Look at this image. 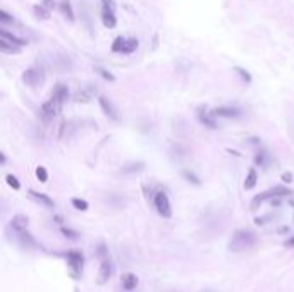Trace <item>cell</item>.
Returning a JSON list of instances; mask_svg holds the SVG:
<instances>
[{
	"label": "cell",
	"mask_w": 294,
	"mask_h": 292,
	"mask_svg": "<svg viewBox=\"0 0 294 292\" xmlns=\"http://www.w3.org/2000/svg\"><path fill=\"white\" fill-rule=\"evenodd\" d=\"M74 292H79V289H74Z\"/></svg>",
	"instance_id": "obj_38"
},
{
	"label": "cell",
	"mask_w": 294,
	"mask_h": 292,
	"mask_svg": "<svg viewBox=\"0 0 294 292\" xmlns=\"http://www.w3.org/2000/svg\"><path fill=\"white\" fill-rule=\"evenodd\" d=\"M28 225H29V219L26 215H14L12 219H10V224H9V231H14V232H22V231H28Z\"/></svg>",
	"instance_id": "obj_12"
},
{
	"label": "cell",
	"mask_w": 294,
	"mask_h": 292,
	"mask_svg": "<svg viewBox=\"0 0 294 292\" xmlns=\"http://www.w3.org/2000/svg\"><path fill=\"white\" fill-rule=\"evenodd\" d=\"M153 205H155V208H157L158 215H162L164 219H170V217H172V206H170L169 196L164 193V191H158V193H155Z\"/></svg>",
	"instance_id": "obj_4"
},
{
	"label": "cell",
	"mask_w": 294,
	"mask_h": 292,
	"mask_svg": "<svg viewBox=\"0 0 294 292\" xmlns=\"http://www.w3.org/2000/svg\"><path fill=\"white\" fill-rule=\"evenodd\" d=\"M59 9H60V12L69 19V21H71V22L74 21V10H72L71 0H60Z\"/></svg>",
	"instance_id": "obj_17"
},
{
	"label": "cell",
	"mask_w": 294,
	"mask_h": 292,
	"mask_svg": "<svg viewBox=\"0 0 294 292\" xmlns=\"http://www.w3.org/2000/svg\"><path fill=\"white\" fill-rule=\"evenodd\" d=\"M60 256H64L67 260V267H69V275L74 280H79L84 270V256L79 251H65L60 253Z\"/></svg>",
	"instance_id": "obj_2"
},
{
	"label": "cell",
	"mask_w": 294,
	"mask_h": 292,
	"mask_svg": "<svg viewBox=\"0 0 294 292\" xmlns=\"http://www.w3.org/2000/svg\"><path fill=\"white\" fill-rule=\"evenodd\" d=\"M138 284H139V279H138L136 274H133V272H126V274L121 275V286H122V291L133 292V291L138 287Z\"/></svg>",
	"instance_id": "obj_11"
},
{
	"label": "cell",
	"mask_w": 294,
	"mask_h": 292,
	"mask_svg": "<svg viewBox=\"0 0 294 292\" xmlns=\"http://www.w3.org/2000/svg\"><path fill=\"white\" fill-rule=\"evenodd\" d=\"M103 2V10H110V12H114L115 10V2L114 0H102Z\"/></svg>",
	"instance_id": "obj_32"
},
{
	"label": "cell",
	"mask_w": 294,
	"mask_h": 292,
	"mask_svg": "<svg viewBox=\"0 0 294 292\" xmlns=\"http://www.w3.org/2000/svg\"><path fill=\"white\" fill-rule=\"evenodd\" d=\"M107 203L114 205L115 208H121V205H122V200L117 196V194H112V196H108V198H107Z\"/></svg>",
	"instance_id": "obj_30"
},
{
	"label": "cell",
	"mask_w": 294,
	"mask_h": 292,
	"mask_svg": "<svg viewBox=\"0 0 294 292\" xmlns=\"http://www.w3.org/2000/svg\"><path fill=\"white\" fill-rule=\"evenodd\" d=\"M0 38H2V40H5V41H9V43L15 45V46H24L26 45V41L22 40V38H17L15 34L9 33V31H5L2 28H0Z\"/></svg>",
	"instance_id": "obj_15"
},
{
	"label": "cell",
	"mask_w": 294,
	"mask_h": 292,
	"mask_svg": "<svg viewBox=\"0 0 294 292\" xmlns=\"http://www.w3.org/2000/svg\"><path fill=\"white\" fill-rule=\"evenodd\" d=\"M7 162V158H5V155L2 153V151H0V165H3V163Z\"/></svg>",
	"instance_id": "obj_36"
},
{
	"label": "cell",
	"mask_w": 294,
	"mask_h": 292,
	"mask_svg": "<svg viewBox=\"0 0 294 292\" xmlns=\"http://www.w3.org/2000/svg\"><path fill=\"white\" fill-rule=\"evenodd\" d=\"M60 234L69 241H79V237H81L79 232L72 231V229H69V227H60Z\"/></svg>",
	"instance_id": "obj_24"
},
{
	"label": "cell",
	"mask_w": 294,
	"mask_h": 292,
	"mask_svg": "<svg viewBox=\"0 0 294 292\" xmlns=\"http://www.w3.org/2000/svg\"><path fill=\"white\" fill-rule=\"evenodd\" d=\"M112 274H114V265H112L110 260H102L98 267V277H96V284L98 286H105V284L110 282Z\"/></svg>",
	"instance_id": "obj_6"
},
{
	"label": "cell",
	"mask_w": 294,
	"mask_h": 292,
	"mask_svg": "<svg viewBox=\"0 0 294 292\" xmlns=\"http://www.w3.org/2000/svg\"><path fill=\"white\" fill-rule=\"evenodd\" d=\"M95 256L96 258H100V260H107V256H108V248H107V244L103 243H98L96 244V248H95Z\"/></svg>",
	"instance_id": "obj_23"
},
{
	"label": "cell",
	"mask_w": 294,
	"mask_h": 292,
	"mask_svg": "<svg viewBox=\"0 0 294 292\" xmlns=\"http://www.w3.org/2000/svg\"><path fill=\"white\" fill-rule=\"evenodd\" d=\"M71 203H72V206H74L76 210H79V212H86V210H88V201L81 200V198H72Z\"/></svg>",
	"instance_id": "obj_26"
},
{
	"label": "cell",
	"mask_w": 294,
	"mask_h": 292,
	"mask_svg": "<svg viewBox=\"0 0 294 292\" xmlns=\"http://www.w3.org/2000/svg\"><path fill=\"white\" fill-rule=\"evenodd\" d=\"M98 103H100V108H102V112L105 114L108 119L115 120V122H119L121 120V115H119L117 108H115V105L110 102V100L107 98V96H98Z\"/></svg>",
	"instance_id": "obj_8"
},
{
	"label": "cell",
	"mask_w": 294,
	"mask_h": 292,
	"mask_svg": "<svg viewBox=\"0 0 294 292\" xmlns=\"http://www.w3.org/2000/svg\"><path fill=\"white\" fill-rule=\"evenodd\" d=\"M15 234V241L22 249H36L38 248V241L34 239L33 234H29V231H22V232H14Z\"/></svg>",
	"instance_id": "obj_9"
},
{
	"label": "cell",
	"mask_w": 294,
	"mask_h": 292,
	"mask_svg": "<svg viewBox=\"0 0 294 292\" xmlns=\"http://www.w3.org/2000/svg\"><path fill=\"white\" fill-rule=\"evenodd\" d=\"M34 174H36V179L40 182H46L48 181V172H46V169L45 167H36V170H34Z\"/></svg>",
	"instance_id": "obj_27"
},
{
	"label": "cell",
	"mask_w": 294,
	"mask_h": 292,
	"mask_svg": "<svg viewBox=\"0 0 294 292\" xmlns=\"http://www.w3.org/2000/svg\"><path fill=\"white\" fill-rule=\"evenodd\" d=\"M208 112H205V108H201V110H198V119L201 120V122L205 124L207 127H210V129H215L217 127V122L215 120H212V119H208Z\"/></svg>",
	"instance_id": "obj_22"
},
{
	"label": "cell",
	"mask_w": 294,
	"mask_h": 292,
	"mask_svg": "<svg viewBox=\"0 0 294 292\" xmlns=\"http://www.w3.org/2000/svg\"><path fill=\"white\" fill-rule=\"evenodd\" d=\"M45 76H43V71L41 69H36V67H31L28 71L22 72V83L28 84L31 88H36L40 86L41 83H43Z\"/></svg>",
	"instance_id": "obj_5"
},
{
	"label": "cell",
	"mask_w": 294,
	"mask_h": 292,
	"mask_svg": "<svg viewBox=\"0 0 294 292\" xmlns=\"http://www.w3.org/2000/svg\"><path fill=\"white\" fill-rule=\"evenodd\" d=\"M212 117H239L241 115V110L239 108H234V107H219L215 108V110L210 112Z\"/></svg>",
	"instance_id": "obj_14"
},
{
	"label": "cell",
	"mask_w": 294,
	"mask_h": 292,
	"mask_svg": "<svg viewBox=\"0 0 294 292\" xmlns=\"http://www.w3.org/2000/svg\"><path fill=\"white\" fill-rule=\"evenodd\" d=\"M60 107L62 105L59 103H55L53 100H48V102H45L43 105H41V110H40V117L43 120H52V119H55L57 115H59V112H60Z\"/></svg>",
	"instance_id": "obj_7"
},
{
	"label": "cell",
	"mask_w": 294,
	"mask_h": 292,
	"mask_svg": "<svg viewBox=\"0 0 294 292\" xmlns=\"http://www.w3.org/2000/svg\"><path fill=\"white\" fill-rule=\"evenodd\" d=\"M0 22H3V24H14V17L9 12L0 9Z\"/></svg>",
	"instance_id": "obj_29"
},
{
	"label": "cell",
	"mask_w": 294,
	"mask_h": 292,
	"mask_svg": "<svg viewBox=\"0 0 294 292\" xmlns=\"http://www.w3.org/2000/svg\"><path fill=\"white\" fill-rule=\"evenodd\" d=\"M138 46H139V41L136 38L117 36L114 40V43H112V50H114L115 53H126V55H129V53L136 52Z\"/></svg>",
	"instance_id": "obj_3"
},
{
	"label": "cell",
	"mask_w": 294,
	"mask_h": 292,
	"mask_svg": "<svg viewBox=\"0 0 294 292\" xmlns=\"http://www.w3.org/2000/svg\"><path fill=\"white\" fill-rule=\"evenodd\" d=\"M257 243V237L253 232L250 231H236L232 234L231 241H229V249L232 253H243L251 249Z\"/></svg>",
	"instance_id": "obj_1"
},
{
	"label": "cell",
	"mask_w": 294,
	"mask_h": 292,
	"mask_svg": "<svg viewBox=\"0 0 294 292\" xmlns=\"http://www.w3.org/2000/svg\"><path fill=\"white\" fill-rule=\"evenodd\" d=\"M143 169H145V162H129V163H126V165H122L121 172L122 174H136V172H141Z\"/></svg>",
	"instance_id": "obj_16"
},
{
	"label": "cell",
	"mask_w": 294,
	"mask_h": 292,
	"mask_svg": "<svg viewBox=\"0 0 294 292\" xmlns=\"http://www.w3.org/2000/svg\"><path fill=\"white\" fill-rule=\"evenodd\" d=\"M203 292H212V291H203Z\"/></svg>",
	"instance_id": "obj_39"
},
{
	"label": "cell",
	"mask_w": 294,
	"mask_h": 292,
	"mask_svg": "<svg viewBox=\"0 0 294 292\" xmlns=\"http://www.w3.org/2000/svg\"><path fill=\"white\" fill-rule=\"evenodd\" d=\"M90 98H91V96L90 95H88V93L86 91H83V89H81V91L79 93H77V95H76V102H84V103H88V102H90Z\"/></svg>",
	"instance_id": "obj_31"
},
{
	"label": "cell",
	"mask_w": 294,
	"mask_h": 292,
	"mask_svg": "<svg viewBox=\"0 0 294 292\" xmlns=\"http://www.w3.org/2000/svg\"><path fill=\"white\" fill-rule=\"evenodd\" d=\"M33 12H34L36 17H40V19H48L50 17V10L45 9L43 5H34L33 7Z\"/></svg>",
	"instance_id": "obj_25"
},
{
	"label": "cell",
	"mask_w": 294,
	"mask_h": 292,
	"mask_svg": "<svg viewBox=\"0 0 294 292\" xmlns=\"http://www.w3.org/2000/svg\"><path fill=\"white\" fill-rule=\"evenodd\" d=\"M28 198H29L31 201H34V203L45 206V208H53V206H55V201H53L52 198L48 196V194L38 193V191H34V189H29L28 191Z\"/></svg>",
	"instance_id": "obj_10"
},
{
	"label": "cell",
	"mask_w": 294,
	"mask_h": 292,
	"mask_svg": "<svg viewBox=\"0 0 294 292\" xmlns=\"http://www.w3.org/2000/svg\"><path fill=\"white\" fill-rule=\"evenodd\" d=\"M67 98H69V88L65 86V84H62V83L55 84L53 89H52V98H50V100H53L55 103L62 105Z\"/></svg>",
	"instance_id": "obj_13"
},
{
	"label": "cell",
	"mask_w": 294,
	"mask_h": 292,
	"mask_svg": "<svg viewBox=\"0 0 294 292\" xmlns=\"http://www.w3.org/2000/svg\"><path fill=\"white\" fill-rule=\"evenodd\" d=\"M0 52L2 53H19V46H15V45L9 43V41L0 38Z\"/></svg>",
	"instance_id": "obj_20"
},
{
	"label": "cell",
	"mask_w": 294,
	"mask_h": 292,
	"mask_svg": "<svg viewBox=\"0 0 294 292\" xmlns=\"http://www.w3.org/2000/svg\"><path fill=\"white\" fill-rule=\"evenodd\" d=\"M286 246H294V237H293V239H289L288 243H286Z\"/></svg>",
	"instance_id": "obj_37"
},
{
	"label": "cell",
	"mask_w": 294,
	"mask_h": 292,
	"mask_svg": "<svg viewBox=\"0 0 294 292\" xmlns=\"http://www.w3.org/2000/svg\"><path fill=\"white\" fill-rule=\"evenodd\" d=\"M102 22L107 26V28H115V24H117L115 14L110 12V10H102Z\"/></svg>",
	"instance_id": "obj_18"
},
{
	"label": "cell",
	"mask_w": 294,
	"mask_h": 292,
	"mask_svg": "<svg viewBox=\"0 0 294 292\" xmlns=\"http://www.w3.org/2000/svg\"><path fill=\"white\" fill-rule=\"evenodd\" d=\"M255 184H257V170L250 169V172H248V175H246V181H245V189L246 191L253 189Z\"/></svg>",
	"instance_id": "obj_21"
},
{
	"label": "cell",
	"mask_w": 294,
	"mask_h": 292,
	"mask_svg": "<svg viewBox=\"0 0 294 292\" xmlns=\"http://www.w3.org/2000/svg\"><path fill=\"white\" fill-rule=\"evenodd\" d=\"M5 181H7V184H9L12 189H15V191L21 189V182H19V179L15 177V175L9 174V175H7V177H5Z\"/></svg>",
	"instance_id": "obj_28"
},
{
	"label": "cell",
	"mask_w": 294,
	"mask_h": 292,
	"mask_svg": "<svg viewBox=\"0 0 294 292\" xmlns=\"http://www.w3.org/2000/svg\"><path fill=\"white\" fill-rule=\"evenodd\" d=\"M183 175L186 179H189V182H193V184H200V181H198V177L196 175H193L189 170H183Z\"/></svg>",
	"instance_id": "obj_33"
},
{
	"label": "cell",
	"mask_w": 294,
	"mask_h": 292,
	"mask_svg": "<svg viewBox=\"0 0 294 292\" xmlns=\"http://www.w3.org/2000/svg\"><path fill=\"white\" fill-rule=\"evenodd\" d=\"M41 5H43L45 9H48V10L55 9V2H53V0H41Z\"/></svg>",
	"instance_id": "obj_35"
},
{
	"label": "cell",
	"mask_w": 294,
	"mask_h": 292,
	"mask_svg": "<svg viewBox=\"0 0 294 292\" xmlns=\"http://www.w3.org/2000/svg\"><path fill=\"white\" fill-rule=\"evenodd\" d=\"M272 196H274V191H265V193H260L257 198H255L253 201H251V208L257 210L258 206H260V205L263 203V201H265V200H270Z\"/></svg>",
	"instance_id": "obj_19"
},
{
	"label": "cell",
	"mask_w": 294,
	"mask_h": 292,
	"mask_svg": "<svg viewBox=\"0 0 294 292\" xmlns=\"http://www.w3.org/2000/svg\"><path fill=\"white\" fill-rule=\"evenodd\" d=\"M96 71H98V72H100V76H102V77H103V79H107V81H114V79H115V77H114V76H112V74H110V72H107V71H105V69H102V67H98V69H96Z\"/></svg>",
	"instance_id": "obj_34"
}]
</instances>
